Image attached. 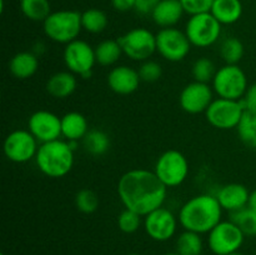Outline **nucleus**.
<instances>
[{"mask_svg":"<svg viewBox=\"0 0 256 255\" xmlns=\"http://www.w3.org/2000/svg\"><path fill=\"white\" fill-rule=\"evenodd\" d=\"M122 52L134 62H145L156 52V35L145 28L129 30L118 39Z\"/></svg>","mask_w":256,"mask_h":255,"instance_id":"obj_11","label":"nucleus"},{"mask_svg":"<svg viewBox=\"0 0 256 255\" xmlns=\"http://www.w3.org/2000/svg\"><path fill=\"white\" fill-rule=\"evenodd\" d=\"M248 208H250V209L255 210V212H256V189L252 190V192H250L249 202H248Z\"/></svg>","mask_w":256,"mask_h":255,"instance_id":"obj_40","label":"nucleus"},{"mask_svg":"<svg viewBox=\"0 0 256 255\" xmlns=\"http://www.w3.org/2000/svg\"><path fill=\"white\" fill-rule=\"evenodd\" d=\"M20 10L32 22H45L52 12L49 0H20Z\"/></svg>","mask_w":256,"mask_h":255,"instance_id":"obj_27","label":"nucleus"},{"mask_svg":"<svg viewBox=\"0 0 256 255\" xmlns=\"http://www.w3.org/2000/svg\"><path fill=\"white\" fill-rule=\"evenodd\" d=\"M178 219L172 210L162 206L144 216V230L150 239L155 242H168L175 235Z\"/></svg>","mask_w":256,"mask_h":255,"instance_id":"obj_14","label":"nucleus"},{"mask_svg":"<svg viewBox=\"0 0 256 255\" xmlns=\"http://www.w3.org/2000/svg\"><path fill=\"white\" fill-rule=\"evenodd\" d=\"M74 149L66 140H52L39 145L35 162L46 176L58 179L72 172L74 166Z\"/></svg>","mask_w":256,"mask_h":255,"instance_id":"obj_3","label":"nucleus"},{"mask_svg":"<svg viewBox=\"0 0 256 255\" xmlns=\"http://www.w3.org/2000/svg\"><path fill=\"white\" fill-rule=\"evenodd\" d=\"M28 130L42 144L62 136V118L48 110H38L28 120Z\"/></svg>","mask_w":256,"mask_h":255,"instance_id":"obj_16","label":"nucleus"},{"mask_svg":"<svg viewBox=\"0 0 256 255\" xmlns=\"http://www.w3.org/2000/svg\"><path fill=\"white\" fill-rule=\"evenodd\" d=\"M189 172L190 168L186 156L175 149L162 152L158 158L154 166V172L168 189L180 186L186 180Z\"/></svg>","mask_w":256,"mask_h":255,"instance_id":"obj_5","label":"nucleus"},{"mask_svg":"<svg viewBox=\"0 0 256 255\" xmlns=\"http://www.w3.org/2000/svg\"><path fill=\"white\" fill-rule=\"evenodd\" d=\"M222 210L215 195L199 194L190 198L180 208L178 219L184 230L209 234L222 222Z\"/></svg>","mask_w":256,"mask_h":255,"instance_id":"obj_2","label":"nucleus"},{"mask_svg":"<svg viewBox=\"0 0 256 255\" xmlns=\"http://www.w3.org/2000/svg\"><path fill=\"white\" fill-rule=\"evenodd\" d=\"M222 26L212 12H202L190 16L185 25V34L192 46L205 49L218 42L222 35Z\"/></svg>","mask_w":256,"mask_h":255,"instance_id":"obj_7","label":"nucleus"},{"mask_svg":"<svg viewBox=\"0 0 256 255\" xmlns=\"http://www.w3.org/2000/svg\"><path fill=\"white\" fill-rule=\"evenodd\" d=\"M128 255H139V254H135V252H132V254H128Z\"/></svg>","mask_w":256,"mask_h":255,"instance_id":"obj_43","label":"nucleus"},{"mask_svg":"<svg viewBox=\"0 0 256 255\" xmlns=\"http://www.w3.org/2000/svg\"><path fill=\"white\" fill-rule=\"evenodd\" d=\"M166 194L168 188L160 182L154 170H129L118 182V195L125 209L132 210L142 216L162 208Z\"/></svg>","mask_w":256,"mask_h":255,"instance_id":"obj_1","label":"nucleus"},{"mask_svg":"<svg viewBox=\"0 0 256 255\" xmlns=\"http://www.w3.org/2000/svg\"><path fill=\"white\" fill-rule=\"evenodd\" d=\"M204 249L202 234L184 230L178 235L175 242V252L179 255H202Z\"/></svg>","mask_w":256,"mask_h":255,"instance_id":"obj_26","label":"nucleus"},{"mask_svg":"<svg viewBox=\"0 0 256 255\" xmlns=\"http://www.w3.org/2000/svg\"><path fill=\"white\" fill-rule=\"evenodd\" d=\"M108 15L102 10L96 8H90L82 12V30L90 34H100L108 26Z\"/></svg>","mask_w":256,"mask_h":255,"instance_id":"obj_28","label":"nucleus"},{"mask_svg":"<svg viewBox=\"0 0 256 255\" xmlns=\"http://www.w3.org/2000/svg\"><path fill=\"white\" fill-rule=\"evenodd\" d=\"M164 255H179V254H178L176 252H166V254H164Z\"/></svg>","mask_w":256,"mask_h":255,"instance_id":"obj_41","label":"nucleus"},{"mask_svg":"<svg viewBox=\"0 0 256 255\" xmlns=\"http://www.w3.org/2000/svg\"><path fill=\"white\" fill-rule=\"evenodd\" d=\"M122 54L124 52H122V49L120 46L118 39L102 40L95 48L96 64L102 65V66H112V65L116 64Z\"/></svg>","mask_w":256,"mask_h":255,"instance_id":"obj_25","label":"nucleus"},{"mask_svg":"<svg viewBox=\"0 0 256 255\" xmlns=\"http://www.w3.org/2000/svg\"><path fill=\"white\" fill-rule=\"evenodd\" d=\"M82 149L92 156H102L110 149L109 135L100 129H90L82 140Z\"/></svg>","mask_w":256,"mask_h":255,"instance_id":"obj_24","label":"nucleus"},{"mask_svg":"<svg viewBox=\"0 0 256 255\" xmlns=\"http://www.w3.org/2000/svg\"><path fill=\"white\" fill-rule=\"evenodd\" d=\"M135 2L136 0H112V5L118 12H129L135 8Z\"/></svg>","mask_w":256,"mask_h":255,"instance_id":"obj_39","label":"nucleus"},{"mask_svg":"<svg viewBox=\"0 0 256 255\" xmlns=\"http://www.w3.org/2000/svg\"><path fill=\"white\" fill-rule=\"evenodd\" d=\"M0 255H4V254H2H2H0Z\"/></svg>","mask_w":256,"mask_h":255,"instance_id":"obj_44","label":"nucleus"},{"mask_svg":"<svg viewBox=\"0 0 256 255\" xmlns=\"http://www.w3.org/2000/svg\"><path fill=\"white\" fill-rule=\"evenodd\" d=\"M76 78L72 72H59L52 74L46 82V92L55 99H65L74 94L76 89Z\"/></svg>","mask_w":256,"mask_h":255,"instance_id":"obj_21","label":"nucleus"},{"mask_svg":"<svg viewBox=\"0 0 256 255\" xmlns=\"http://www.w3.org/2000/svg\"><path fill=\"white\" fill-rule=\"evenodd\" d=\"M230 255H244V254H242V252H232V254H230Z\"/></svg>","mask_w":256,"mask_h":255,"instance_id":"obj_42","label":"nucleus"},{"mask_svg":"<svg viewBox=\"0 0 256 255\" xmlns=\"http://www.w3.org/2000/svg\"><path fill=\"white\" fill-rule=\"evenodd\" d=\"M215 196L219 200L222 209L234 212L248 206L250 192L245 185L239 184V182H230V184L222 185L218 190Z\"/></svg>","mask_w":256,"mask_h":255,"instance_id":"obj_18","label":"nucleus"},{"mask_svg":"<svg viewBox=\"0 0 256 255\" xmlns=\"http://www.w3.org/2000/svg\"><path fill=\"white\" fill-rule=\"evenodd\" d=\"M219 52L225 64L238 65V62L244 56V44L238 38H226L222 42Z\"/></svg>","mask_w":256,"mask_h":255,"instance_id":"obj_30","label":"nucleus"},{"mask_svg":"<svg viewBox=\"0 0 256 255\" xmlns=\"http://www.w3.org/2000/svg\"><path fill=\"white\" fill-rule=\"evenodd\" d=\"M236 130L240 140L246 146L256 149V112L245 110Z\"/></svg>","mask_w":256,"mask_h":255,"instance_id":"obj_29","label":"nucleus"},{"mask_svg":"<svg viewBox=\"0 0 256 255\" xmlns=\"http://www.w3.org/2000/svg\"><path fill=\"white\" fill-rule=\"evenodd\" d=\"M244 240V232L232 220H222L208 234V245L214 255H230L239 252Z\"/></svg>","mask_w":256,"mask_h":255,"instance_id":"obj_8","label":"nucleus"},{"mask_svg":"<svg viewBox=\"0 0 256 255\" xmlns=\"http://www.w3.org/2000/svg\"><path fill=\"white\" fill-rule=\"evenodd\" d=\"M182 5V9L190 16L202 12H210L214 0H179Z\"/></svg>","mask_w":256,"mask_h":255,"instance_id":"obj_36","label":"nucleus"},{"mask_svg":"<svg viewBox=\"0 0 256 255\" xmlns=\"http://www.w3.org/2000/svg\"><path fill=\"white\" fill-rule=\"evenodd\" d=\"M38 140L29 130L18 129L10 132L4 140V155L8 160L16 164H24L35 159L39 146Z\"/></svg>","mask_w":256,"mask_h":255,"instance_id":"obj_13","label":"nucleus"},{"mask_svg":"<svg viewBox=\"0 0 256 255\" xmlns=\"http://www.w3.org/2000/svg\"><path fill=\"white\" fill-rule=\"evenodd\" d=\"M62 59L68 70L82 79H89L92 76L94 65L96 64L95 49L89 42L80 39L65 45Z\"/></svg>","mask_w":256,"mask_h":255,"instance_id":"obj_10","label":"nucleus"},{"mask_svg":"<svg viewBox=\"0 0 256 255\" xmlns=\"http://www.w3.org/2000/svg\"><path fill=\"white\" fill-rule=\"evenodd\" d=\"M214 100V90L209 84L199 82H189L179 96L180 108L192 115L202 114L208 110Z\"/></svg>","mask_w":256,"mask_h":255,"instance_id":"obj_15","label":"nucleus"},{"mask_svg":"<svg viewBox=\"0 0 256 255\" xmlns=\"http://www.w3.org/2000/svg\"><path fill=\"white\" fill-rule=\"evenodd\" d=\"M192 42L185 32L178 28L160 29L156 34V52L170 62H179L189 55Z\"/></svg>","mask_w":256,"mask_h":255,"instance_id":"obj_12","label":"nucleus"},{"mask_svg":"<svg viewBox=\"0 0 256 255\" xmlns=\"http://www.w3.org/2000/svg\"><path fill=\"white\" fill-rule=\"evenodd\" d=\"M242 102V104H244L245 110L256 112V82H254V84H252L248 88L246 92H245Z\"/></svg>","mask_w":256,"mask_h":255,"instance_id":"obj_38","label":"nucleus"},{"mask_svg":"<svg viewBox=\"0 0 256 255\" xmlns=\"http://www.w3.org/2000/svg\"><path fill=\"white\" fill-rule=\"evenodd\" d=\"M245 112L242 100H230L218 98L212 100L205 112V118L212 126L220 130L236 129Z\"/></svg>","mask_w":256,"mask_h":255,"instance_id":"obj_9","label":"nucleus"},{"mask_svg":"<svg viewBox=\"0 0 256 255\" xmlns=\"http://www.w3.org/2000/svg\"><path fill=\"white\" fill-rule=\"evenodd\" d=\"M139 76L142 82H155L162 78V66L155 60H145L142 62L139 69Z\"/></svg>","mask_w":256,"mask_h":255,"instance_id":"obj_35","label":"nucleus"},{"mask_svg":"<svg viewBox=\"0 0 256 255\" xmlns=\"http://www.w3.org/2000/svg\"><path fill=\"white\" fill-rule=\"evenodd\" d=\"M89 132L88 120L82 112H70L62 116V136L66 142H79Z\"/></svg>","mask_w":256,"mask_h":255,"instance_id":"obj_22","label":"nucleus"},{"mask_svg":"<svg viewBox=\"0 0 256 255\" xmlns=\"http://www.w3.org/2000/svg\"><path fill=\"white\" fill-rule=\"evenodd\" d=\"M230 220L240 228L245 236H256V212L250 208H244L230 212Z\"/></svg>","mask_w":256,"mask_h":255,"instance_id":"obj_31","label":"nucleus"},{"mask_svg":"<svg viewBox=\"0 0 256 255\" xmlns=\"http://www.w3.org/2000/svg\"><path fill=\"white\" fill-rule=\"evenodd\" d=\"M160 0H136L134 10L140 15H152Z\"/></svg>","mask_w":256,"mask_h":255,"instance_id":"obj_37","label":"nucleus"},{"mask_svg":"<svg viewBox=\"0 0 256 255\" xmlns=\"http://www.w3.org/2000/svg\"><path fill=\"white\" fill-rule=\"evenodd\" d=\"M39 69L38 55L32 52H16L9 62V72L14 78L25 80L32 78Z\"/></svg>","mask_w":256,"mask_h":255,"instance_id":"obj_20","label":"nucleus"},{"mask_svg":"<svg viewBox=\"0 0 256 255\" xmlns=\"http://www.w3.org/2000/svg\"><path fill=\"white\" fill-rule=\"evenodd\" d=\"M42 30L52 42L69 44L76 40L82 32V14L76 10L52 12L45 22H42Z\"/></svg>","mask_w":256,"mask_h":255,"instance_id":"obj_4","label":"nucleus"},{"mask_svg":"<svg viewBox=\"0 0 256 255\" xmlns=\"http://www.w3.org/2000/svg\"><path fill=\"white\" fill-rule=\"evenodd\" d=\"M184 12L179 0H160L152 12V19L162 29L174 28L182 20Z\"/></svg>","mask_w":256,"mask_h":255,"instance_id":"obj_19","label":"nucleus"},{"mask_svg":"<svg viewBox=\"0 0 256 255\" xmlns=\"http://www.w3.org/2000/svg\"><path fill=\"white\" fill-rule=\"evenodd\" d=\"M142 218L144 216L132 212V210L124 209L118 216V226L125 234H134L144 222Z\"/></svg>","mask_w":256,"mask_h":255,"instance_id":"obj_34","label":"nucleus"},{"mask_svg":"<svg viewBox=\"0 0 256 255\" xmlns=\"http://www.w3.org/2000/svg\"><path fill=\"white\" fill-rule=\"evenodd\" d=\"M210 12L222 25H232L242 18V4L240 0H214Z\"/></svg>","mask_w":256,"mask_h":255,"instance_id":"obj_23","label":"nucleus"},{"mask_svg":"<svg viewBox=\"0 0 256 255\" xmlns=\"http://www.w3.org/2000/svg\"><path fill=\"white\" fill-rule=\"evenodd\" d=\"M216 68L214 62L209 58H199L194 62L192 66V75L194 78V82H205L209 84L212 82L215 74H216Z\"/></svg>","mask_w":256,"mask_h":255,"instance_id":"obj_32","label":"nucleus"},{"mask_svg":"<svg viewBox=\"0 0 256 255\" xmlns=\"http://www.w3.org/2000/svg\"><path fill=\"white\" fill-rule=\"evenodd\" d=\"M212 90L219 98L230 100H242L246 92L248 78L239 65L225 64L216 70L212 82Z\"/></svg>","mask_w":256,"mask_h":255,"instance_id":"obj_6","label":"nucleus"},{"mask_svg":"<svg viewBox=\"0 0 256 255\" xmlns=\"http://www.w3.org/2000/svg\"><path fill=\"white\" fill-rule=\"evenodd\" d=\"M99 196L92 189H82L75 195V206L82 214H92L99 208Z\"/></svg>","mask_w":256,"mask_h":255,"instance_id":"obj_33","label":"nucleus"},{"mask_svg":"<svg viewBox=\"0 0 256 255\" xmlns=\"http://www.w3.org/2000/svg\"><path fill=\"white\" fill-rule=\"evenodd\" d=\"M142 79L138 70L128 66L119 65L110 70L108 74V85L110 90L119 95H130L135 92L139 88Z\"/></svg>","mask_w":256,"mask_h":255,"instance_id":"obj_17","label":"nucleus"}]
</instances>
